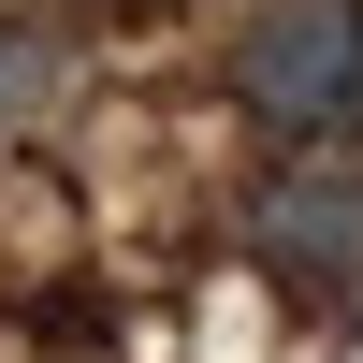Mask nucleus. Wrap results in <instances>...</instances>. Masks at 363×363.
Instances as JSON below:
<instances>
[{"mask_svg":"<svg viewBox=\"0 0 363 363\" xmlns=\"http://www.w3.org/2000/svg\"><path fill=\"white\" fill-rule=\"evenodd\" d=\"M233 102L277 131H349L363 116V0H262L233 29Z\"/></svg>","mask_w":363,"mask_h":363,"instance_id":"nucleus-1","label":"nucleus"},{"mask_svg":"<svg viewBox=\"0 0 363 363\" xmlns=\"http://www.w3.org/2000/svg\"><path fill=\"white\" fill-rule=\"evenodd\" d=\"M44 102H58V44H44V29H0V131L44 116Z\"/></svg>","mask_w":363,"mask_h":363,"instance_id":"nucleus-3","label":"nucleus"},{"mask_svg":"<svg viewBox=\"0 0 363 363\" xmlns=\"http://www.w3.org/2000/svg\"><path fill=\"white\" fill-rule=\"evenodd\" d=\"M247 262L262 277H291V291H349L363 277V174H262L247 189Z\"/></svg>","mask_w":363,"mask_h":363,"instance_id":"nucleus-2","label":"nucleus"}]
</instances>
